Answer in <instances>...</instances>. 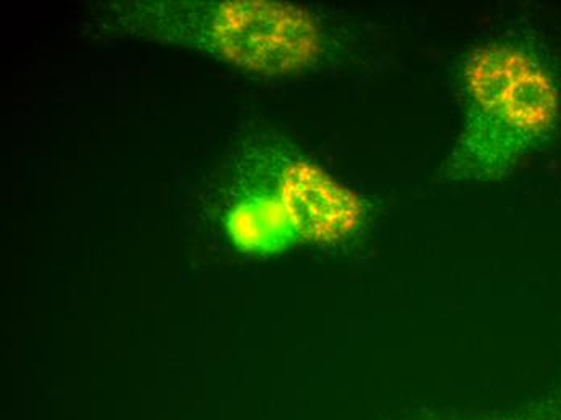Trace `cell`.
I'll use <instances>...</instances> for the list:
<instances>
[{
	"label": "cell",
	"mask_w": 561,
	"mask_h": 420,
	"mask_svg": "<svg viewBox=\"0 0 561 420\" xmlns=\"http://www.w3.org/2000/svg\"><path fill=\"white\" fill-rule=\"evenodd\" d=\"M463 128L443 175L450 181L505 177L561 123V81L546 44L508 33L474 47L458 71Z\"/></svg>",
	"instance_id": "1"
},
{
	"label": "cell",
	"mask_w": 561,
	"mask_h": 420,
	"mask_svg": "<svg viewBox=\"0 0 561 420\" xmlns=\"http://www.w3.org/2000/svg\"><path fill=\"white\" fill-rule=\"evenodd\" d=\"M234 167L225 225L239 251L276 254L302 241L334 245L365 227L362 197L280 136H255Z\"/></svg>",
	"instance_id": "2"
},
{
	"label": "cell",
	"mask_w": 561,
	"mask_h": 420,
	"mask_svg": "<svg viewBox=\"0 0 561 420\" xmlns=\"http://www.w3.org/2000/svg\"><path fill=\"white\" fill-rule=\"evenodd\" d=\"M112 23L133 36L210 54L263 77L310 70L327 34L304 7L265 0L112 3Z\"/></svg>",
	"instance_id": "3"
},
{
	"label": "cell",
	"mask_w": 561,
	"mask_h": 420,
	"mask_svg": "<svg viewBox=\"0 0 561 420\" xmlns=\"http://www.w3.org/2000/svg\"><path fill=\"white\" fill-rule=\"evenodd\" d=\"M397 420H561V390L539 396L523 405L491 411L458 408H423Z\"/></svg>",
	"instance_id": "4"
}]
</instances>
